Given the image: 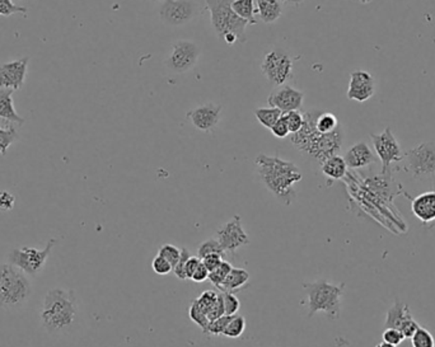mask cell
<instances>
[{
    "label": "cell",
    "instance_id": "1",
    "mask_svg": "<svg viewBox=\"0 0 435 347\" xmlns=\"http://www.w3.org/2000/svg\"><path fill=\"white\" fill-rule=\"evenodd\" d=\"M319 112L321 109H316L303 111V126L298 133L290 134L289 140L302 154L322 164L329 158L338 155L344 142V130L340 125L338 129L329 134L319 133L316 129V118Z\"/></svg>",
    "mask_w": 435,
    "mask_h": 347
},
{
    "label": "cell",
    "instance_id": "2",
    "mask_svg": "<svg viewBox=\"0 0 435 347\" xmlns=\"http://www.w3.org/2000/svg\"><path fill=\"white\" fill-rule=\"evenodd\" d=\"M255 164L267 190L284 205H292L297 197L294 186L303 178L300 169L293 162L266 154L257 155Z\"/></svg>",
    "mask_w": 435,
    "mask_h": 347
},
{
    "label": "cell",
    "instance_id": "3",
    "mask_svg": "<svg viewBox=\"0 0 435 347\" xmlns=\"http://www.w3.org/2000/svg\"><path fill=\"white\" fill-rule=\"evenodd\" d=\"M78 313V299L73 290L54 288L46 293L41 322L49 334H61L71 329Z\"/></svg>",
    "mask_w": 435,
    "mask_h": 347
},
{
    "label": "cell",
    "instance_id": "4",
    "mask_svg": "<svg viewBox=\"0 0 435 347\" xmlns=\"http://www.w3.org/2000/svg\"><path fill=\"white\" fill-rule=\"evenodd\" d=\"M308 296V318L319 312H324L329 319L336 321L341 310V298L344 294L345 285H333L321 279L314 283L303 284Z\"/></svg>",
    "mask_w": 435,
    "mask_h": 347
},
{
    "label": "cell",
    "instance_id": "5",
    "mask_svg": "<svg viewBox=\"0 0 435 347\" xmlns=\"http://www.w3.org/2000/svg\"><path fill=\"white\" fill-rule=\"evenodd\" d=\"M31 294L32 285L23 271L13 264H0V308H20Z\"/></svg>",
    "mask_w": 435,
    "mask_h": 347
},
{
    "label": "cell",
    "instance_id": "6",
    "mask_svg": "<svg viewBox=\"0 0 435 347\" xmlns=\"http://www.w3.org/2000/svg\"><path fill=\"white\" fill-rule=\"evenodd\" d=\"M207 7L210 12L212 26L216 35L224 39L228 33H233L238 41L246 42V28L250 26L247 20H242L232 9L233 0H205Z\"/></svg>",
    "mask_w": 435,
    "mask_h": 347
},
{
    "label": "cell",
    "instance_id": "7",
    "mask_svg": "<svg viewBox=\"0 0 435 347\" xmlns=\"http://www.w3.org/2000/svg\"><path fill=\"white\" fill-rule=\"evenodd\" d=\"M56 243H58V239L50 238L47 241L45 248H42V250L36 248V247L13 248L8 256L9 264L18 267L26 275L36 276V275H39L41 271L44 270L46 262L50 257L52 250H54Z\"/></svg>",
    "mask_w": 435,
    "mask_h": 347
},
{
    "label": "cell",
    "instance_id": "8",
    "mask_svg": "<svg viewBox=\"0 0 435 347\" xmlns=\"http://www.w3.org/2000/svg\"><path fill=\"white\" fill-rule=\"evenodd\" d=\"M260 69L269 83L280 87L292 79L294 59L283 49H274L265 55Z\"/></svg>",
    "mask_w": 435,
    "mask_h": 347
},
{
    "label": "cell",
    "instance_id": "9",
    "mask_svg": "<svg viewBox=\"0 0 435 347\" xmlns=\"http://www.w3.org/2000/svg\"><path fill=\"white\" fill-rule=\"evenodd\" d=\"M403 158H406L408 169L415 178L435 177V142H422Z\"/></svg>",
    "mask_w": 435,
    "mask_h": 347
},
{
    "label": "cell",
    "instance_id": "10",
    "mask_svg": "<svg viewBox=\"0 0 435 347\" xmlns=\"http://www.w3.org/2000/svg\"><path fill=\"white\" fill-rule=\"evenodd\" d=\"M372 142L376 149L379 161L382 162L384 174L390 169V166L395 162L403 161V150L391 128H386L382 134H372Z\"/></svg>",
    "mask_w": 435,
    "mask_h": 347
},
{
    "label": "cell",
    "instance_id": "11",
    "mask_svg": "<svg viewBox=\"0 0 435 347\" xmlns=\"http://www.w3.org/2000/svg\"><path fill=\"white\" fill-rule=\"evenodd\" d=\"M200 49L191 41H178L172 45L166 65L169 71L186 73L191 71L199 61Z\"/></svg>",
    "mask_w": 435,
    "mask_h": 347
},
{
    "label": "cell",
    "instance_id": "12",
    "mask_svg": "<svg viewBox=\"0 0 435 347\" xmlns=\"http://www.w3.org/2000/svg\"><path fill=\"white\" fill-rule=\"evenodd\" d=\"M216 239L224 252H229L232 255L242 247L250 245V237L245 231L240 215H235L232 220L221 225L216 231Z\"/></svg>",
    "mask_w": 435,
    "mask_h": 347
},
{
    "label": "cell",
    "instance_id": "13",
    "mask_svg": "<svg viewBox=\"0 0 435 347\" xmlns=\"http://www.w3.org/2000/svg\"><path fill=\"white\" fill-rule=\"evenodd\" d=\"M161 20L169 26H183L194 20L196 6L191 0H164L159 11Z\"/></svg>",
    "mask_w": 435,
    "mask_h": 347
},
{
    "label": "cell",
    "instance_id": "14",
    "mask_svg": "<svg viewBox=\"0 0 435 347\" xmlns=\"http://www.w3.org/2000/svg\"><path fill=\"white\" fill-rule=\"evenodd\" d=\"M303 102H305V93L288 84L278 87L267 98V103L271 107L279 109L283 114L302 109Z\"/></svg>",
    "mask_w": 435,
    "mask_h": 347
},
{
    "label": "cell",
    "instance_id": "15",
    "mask_svg": "<svg viewBox=\"0 0 435 347\" xmlns=\"http://www.w3.org/2000/svg\"><path fill=\"white\" fill-rule=\"evenodd\" d=\"M30 58L18 59L0 65V88L6 90H22L26 80L27 68Z\"/></svg>",
    "mask_w": 435,
    "mask_h": 347
},
{
    "label": "cell",
    "instance_id": "16",
    "mask_svg": "<svg viewBox=\"0 0 435 347\" xmlns=\"http://www.w3.org/2000/svg\"><path fill=\"white\" fill-rule=\"evenodd\" d=\"M221 112L223 107L221 104L207 103L191 109L188 112V117L195 126V129L200 130L202 133H212L218 126V123H221Z\"/></svg>",
    "mask_w": 435,
    "mask_h": 347
},
{
    "label": "cell",
    "instance_id": "17",
    "mask_svg": "<svg viewBox=\"0 0 435 347\" xmlns=\"http://www.w3.org/2000/svg\"><path fill=\"white\" fill-rule=\"evenodd\" d=\"M376 85L374 79L368 71H355L350 74L348 98L357 102H365L374 96Z\"/></svg>",
    "mask_w": 435,
    "mask_h": 347
},
{
    "label": "cell",
    "instance_id": "18",
    "mask_svg": "<svg viewBox=\"0 0 435 347\" xmlns=\"http://www.w3.org/2000/svg\"><path fill=\"white\" fill-rule=\"evenodd\" d=\"M344 159L348 168L362 169V168L373 164L376 162V155L373 154L372 149L367 142H360L349 148L345 154Z\"/></svg>",
    "mask_w": 435,
    "mask_h": 347
},
{
    "label": "cell",
    "instance_id": "19",
    "mask_svg": "<svg viewBox=\"0 0 435 347\" xmlns=\"http://www.w3.org/2000/svg\"><path fill=\"white\" fill-rule=\"evenodd\" d=\"M411 210L422 223H430L435 220V191L422 193L412 200Z\"/></svg>",
    "mask_w": 435,
    "mask_h": 347
},
{
    "label": "cell",
    "instance_id": "20",
    "mask_svg": "<svg viewBox=\"0 0 435 347\" xmlns=\"http://www.w3.org/2000/svg\"><path fill=\"white\" fill-rule=\"evenodd\" d=\"M14 90L0 88V118L6 120L11 123H25L23 117H20L14 109L13 96Z\"/></svg>",
    "mask_w": 435,
    "mask_h": 347
},
{
    "label": "cell",
    "instance_id": "21",
    "mask_svg": "<svg viewBox=\"0 0 435 347\" xmlns=\"http://www.w3.org/2000/svg\"><path fill=\"white\" fill-rule=\"evenodd\" d=\"M257 16L264 23H274L279 20L283 8L279 0H255Z\"/></svg>",
    "mask_w": 435,
    "mask_h": 347
},
{
    "label": "cell",
    "instance_id": "22",
    "mask_svg": "<svg viewBox=\"0 0 435 347\" xmlns=\"http://www.w3.org/2000/svg\"><path fill=\"white\" fill-rule=\"evenodd\" d=\"M411 317H412V315L410 312L409 305L401 302V300H396L386 315L384 326H386V328H397L398 329L401 327L403 322L409 319Z\"/></svg>",
    "mask_w": 435,
    "mask_h": 347
},
{
    "label": "cell",
    "instance_id": "23",
    "mask_svg": "<svg viewBox=\"0 0 435 347\" xmlns=\"http://www.w3.org/2000/svg\"><path fill=\"white\" fill-rule=\"evenodd\" d=\"M321 171L329 180H343L348 174V166L345 163L344 157L333 155L321 164Z\"/></svg>",
    "mask_w": 435,
    "mask_h": 347
},
{
    "label": "cell",
    "instance_id": "24",
    "mask_svg": "<svg viewBox=\"0 0 435 347\" xmlns=\"http://www.w3.org/2000/svg\"><path fill=\"white\" fill-rule=\"evenodd\" d=\"M250 281V274L248 271L243 269H237L233 267L231 272L228 274L227 279L224 280V283L221 284V293H235L238 290L242 289L243 286H246Z\"/></svg>",
    "mask_w": 435,
    "mask_h": 347
},
{
    "label": "cell",
    "instance_id": "25",
    "mask_svg": "<svg viewBox=\"0 0 435 347\" xmlns=\"http://www.w3.org/2000/svg\"><path fill=\"white\" fill-rule=\"evenodd\" d=\"M232 9L234 13L240 17L242 20H247L250 25H256L257 20L255 16L257 14L256 1L255 0H233Z\"/></svg>",
    "mask_w": 435,
    "mask_h": 347
},
{
    "label": "cell",
    "instance_id": "26",
    "mask_svg": "<svg viewBox=\"0 0 435 347\" xmlns=\"http://www.w3.org/2000/svg\"><path fill=\"white\" fill-rule=\"evenodd\" d=\"M255 116L257 118V121L265 128V129H271L280 117L283 116V112L279 109L270 107V109H255Z\"/></svg>",
    "mask_w": 435,
    "mask_h": 347
},
{
    "label": "cell",
    "instance_id": "27",
    "mask_svg": "<svg viewBox=\"0 0 435 347\" xmlns=\"http://www.w3.org/2000/svg\"><path fill=\"white\" fill-rule=\"evenodd\" d=\"M338 126H340V123H338V117L331 112L321 111L317 118H316V129L319 130V133H322V134L332 133V131L338 129Z\"/></svg>",
    "mask_w": 435,
    "mask_h": 347
},
{
    "label": "cell",
    "instance_id": "28",
    "mask_svg": "<svg viewBox=\"0 0 435 347\" xmlns=\"http://www.w3.org/2000/svg\"><path fill=\"white\" fill-rule=\"evenodd\" d=\"M247 322L245 317L242 315H233L231 318V321L227 324V327L224 329L223 336H226L228 339H240L243 332L246 331Z\"/></svg>",
    "mask_w": 435,
    "mask_h": 347
},
{
    "label": "cell",
    "instance_id": "29",
    "mask_svg": "<svg viewBox=\"0 0 435 347\" xmlns=\"http://www.w3.org/2000/svg\"><path fill=\"white\" fill-rule=\"evenodd\" d=\"M233 269V266L227 262V261H223L215 270L209 272V281L212 283L213 286H215L216 289H219L221 286V284L224 283V280L227 279L228 274L231 272V270Z\"/></svg>",
    "mask_w": 435,
    "mask_h": 347
},
{
    "label": "cell",
    "instance_id": "30",
    "mask_svg": "<svg viewBox=\"0 0 435 347\" xmlns=\"http://www.w3.org/2000/svg\"><path fill=\"white\" fill-rule=\"evenodd\" d=\"M18 138V131L11 123L7 128H0V153L7 154V150Z\"/></svg>",
    "mask_w": 435,
    "mask_h": 347
},
{
    "label": "cell",
    "instance_id": "31",
    "mask_svg": "<svg viewBox=\"0 0 435 347\" xmlns=\"http://www.w3.org/2000/svg\"><path fill=\"white\" fill-rule=\"evenodd\" d=\"M189 317L190 319L202 328V332L205 334L209 324L208 315L197 305L195 300L191 303L189 307Z\"/></svg>",
    "mask_w": 435,
    "mask_h": 347
},
{
    "label": "cell",
    "instance_id": "32",
    "mask_svg": "<svg viewBox=\"0 0 435 347\" xmlns=\"http://www.w3.org/2000/svg\"><path fill=\"white\" fill-rule=\"evenodd\" d=\"M283 117H284V120H286V125H288V128H289L290 134L298 133L299 130L302 129L303 123H305L303 111H300V109L283 114Z\"/></svg>",
    "mask_w": 435,
    "mask_h": 347
},
{
    "label": "cell",
    "instance_id": "33",
    "mask_svg": "<svg viewBox=\"0 0 435 347\" xmlns=\"http://www.w3.org/2000/svg\"><path fill=\"white\" fill-rule=\"evenodd\" d=\"M412 347H435L434 336L428 329L420 327L411 337Z\"/></svg>",
    "mask_w": 435,
    "mask_h": 347
},
{
    "label": "cell",
    "instance_id": "34",
    "mask_svg": "<svg viewBox=\"0 0 435 347\" xmlns=\"http://www.w3.org/2000/svg\"><path fill=\"white\" fill-rule=\"evenodd\" d=\"M226 252L221 248V243L218 242L216 238H210L205 242H202L200 247H199V256L197 257L204 258L209 256V255H224Z\"/></svg>",
    "mask_w": 435,
    "mask_h": 347
},
{
    "label": "cell",
    "instance_id": "35",
    "mask_svg": "<svg viewBox=\"0 0 435 347\" xmlns=\"http://www.w3.org/2000/svg\"><path fill=\"white\" fill-rule=\"evenodd\" d=\"M158 256L167 260L169 264H172V267L175 269L176 264H178V260L181 257V250H178L173 245H163L158 251Z\"/></svg>",
    "mask_w": 435,
    "mask_h": 347
},
{
    "label": "cell",
    "instance_id": "36",
    "mask_svg": "<svg viewBox=\"0 0 435 347\" xmlns=\"http://www.w3.org/2000/svg\"><path fill=\"white\" fill-rule=\"evenodd\" d=\"M231 315H223L218 319L209 322L208 328L205 331V334H212V336H221L224 334V329L227 327L228 323L231 321Z\"/></svg>",
    "mask_w": 435,
    "mask_h": 347
},
{
    "label": "cell",
    "instance_id": "37",
    "mask_svg": "<svg viewBox=\"0 0 435 347\" xmlns=\"http://www.w3.org/2000/svg\"><path fill=\"white\" fill-rule=\"evenodd\" d=\"M18 13L27 16L28 9L16 6L12 0H0V16L1 17H9V16Z\"/></svg>",
    "mask_w": 435,
    "mask_h": 347
},
{
    "label": "cell",
    "instance_id": "38",
    "mask_svg": "<svg viewBox=\"0 0 435 347\" xmlns=\"http://www.w3.org/2000/svg\"><path fill=\"white\" fill-rule=\"evenodd\" d=\"M218 294H219V293H216L214 290L204 291L202 296H199L197 299H195V302L197 303V305L208 315L209 310L213 307V304H214L216 298H218Z\"/></svg>",
    "mask_w": 435,
    "mask_h": 347
},
{
    "label": "cell",
    "instance_id": "39",
    "mask_svg": "<svg viewBox=\"0 0 435 347\" xmlns=\"http://www.w3.org/2000/svg\"><path fill=\"white\" fill-rule=\"evenodd\" d=\"M223 294V303H224V310L226 315H237V312L240 310V303L237 296H234L233 293H221Z\"/></svg>",
    "mask_w": 435,
    "mask_h": 347
},
{
    "label": "cell",
    "instance_id": "40",
    "mask_svg": "<svg viewBox=\"0 0 435 347\" xmlns=\"http://www.w3.org/2000/svg\"><path fill=\"white\" fill-rule=\"evenodd\" d=\"M152 269L156 272L157 275H161V276L169 275V274L173 271L172 264H169L167 260H164L161 256H156L154 257L153 262H152Z\"/></svg>",
    "mask_w": 435,
    "mask_h": 347
},
{
    "label": "cell",
    "instance_id": "41",
    "mask_svg": "<svg viewBox=\"0 0 435 347\" xmlns=\"http://www.w3.org/2000/svg\"><path fill=\"white\" fill-rule=\"evenodd\" d=\"M382 339H384V342H388L393 346L401 345L403 341L405 340L401 331L397 329V328H386L384 334H382Z\"/></svg>",
    "mask_w": 435,
    "mask_h": 347
},
{
    "label": "cell",
    "instance_id": "42",
    "mask_svg": "<svg viewBox=\"0 0 435 347\" xmlns=\"http://www.w3.org/2000/svg\"><path fill=\"white\" fill-rule=\"evenodd\" d=\"M223 315H226V310H224V303H223V294L219 293L216 300L213 304V307L208 312L209 322L218 319V318H221Z\"/></svg>",
    "mask_w": 435,
    "mask_h": 347
},
{
    "label": "cell",
    "instance_id": "43",
    "mask_svg": "<svg viewBox=\"0 0 435 347\" xmlns=\"http://www.w3.org/2000/svg\"><path fill=\"white\" fill-rule=\"evenodd\" d=\"M16 205V196L13 193L0 190V212H11Z\"/></svg>",
    "mask_w": 435,
    "mask_h": 347
},
{
    "label": "cell",
    "instance_id": "44",
    "mask_svg": "<svg viewBox=\"0 0 435 347\" xmlns=\"http://www.w3.org/2000/svg\"><path fill=\"white\" fill-rule=\"evenodd\" d=\"M191 257L190 252L186 248H182L181 257L178 260V264H176L173 272H175L176 276L180 280H186V275H185V264L188 262V260Z\"/></svg>",
    "mask_w": 435,
    "mask_h": 347
},
{
    "label": "cell",
    "instance_id": "45",
    "mask_svg": "<svg viewBox=\"0 0 435 347\" xmlns=\"http://www.w3.org/2000/svg\"><path fill=\"white\" fill-rule=\"evenodd\" d=\"M270 130H271L273 135L275 138H278V139H286V138H289V135H290V131H289V128H288V125H286V120H284L283 116L280 117L279 120L276 121V123Z\"/></svg>",
    "mask_w": 435,
    "mask_h": 347
},
{
    "label": "cell",
    "instance_id": "46",
    "mask_svg": "<svg viewBox=\"0 0 435 347\" xmlns=\"http://www.w3.org/2000/svg\"><path fill=\"white\" fill-rule=\"evenodd\" d=\"M419 328H420L419 323L414 319V317H411L409 319H406V321L403 322V324H401V327L398 328V329L401 331V334H403L405 339H411Z\"/></svg>",
    "mask_w": 435,
    "mask_h": 347
},
{
    "label": "cell",
    "instance_id": "47",
    "mask_svg": "<svg viewBox=\"0 0 435 347\" xmlns=\"http://www.w3.org/2000/svg\"><path fill=\"white\" fill-rule=\"evenodd\" d=\"M202 262L208 269L209 272H212L223 262V256L221 255H209L207 257L202 258Z\"/></svg>",
    "mask_w": 435,
    "mask_h": 347
},
{
    "label": "cell",
    "instance_id": "48",
    "mask_svg": "<svg viewBox=\"0 0 435 347\" xmlns=\"http://www.w3.org/2000/svg\"><path fill=\"white\" fill-rule=\"evenodd\" d=\"M202 264V258L200 257H191L188 260V262L185 264V275H186V279H190L191 280V277L194 275V272H195L196 269L199 267V264Z\"/></svg>",
    "mask_w": 435,
    "mask_h": 347
},
{
    "label": "cell",
    "instance_id": "49",
    "mask_svg": "<svg viewBox=\"0 0 435 347\" xmlns=\"http://www.w3.org/2000/svg\"><path fill=\"white\" fill-rule=\"evenodd\" d=\"M209 279V270L204 266V264H199V267L196 269L195 272H194V275L191 277V280L194 281V283H204V281H207Z\"/></svg>",
    "mask_w": 435,
    "mask_h": 347
},
{
    "label": "cell",
    "instance_id": "50",
    "mask_svg": "<svg viewBox=\"0 0 435 347\" xmlns=\"http://www.w3.org/2000/svg\"><path fill=\"white\" fill-rule=\"evenodd\" d=\"M280 3L286 4V6H290V7H298L300 6L305 0H279Z\"/></svg>",
    "mask_w": 435,
    "mask_h": 347
},
{
    "label": "cell",
    "instance_id": "51",
    "mask_svg": "<svg viewBox=\"0 0 435 347\" xmlns=\"http://www.w3.org/2000/svg\"><path fill=\"white\" fill-rule=\"evenodd\" d=\"M376 347H397V346H393V345H391V343H388V342H384V341H382V342H381V343H379V345H377V346Z\"/></svg>",
    "mask_w": 435,
    "mask_h": 347
},
{
    "label": "cell",
    "instance_id": "52",
    "mask_svg": "<svg viewBox=\"0 0 435 347\" xmlns=\"http://www.w3.org/2000/svg\"><path fill=\"white\" fill-rule=\"evenodd\" d=\"M370 0H360V3H363V4H368Z\"/></svg>",
    "mask_w": 435,
    "mask_h": 347
},
{
    "label": "cell",
    "instance_id": "53",
    "mask_svg": "<svg viewBox=\"0 0 435 347\" xmlns=\"http://www.w3.org/2000/svg\"><path fill=\"white\" fill-rule=\"evenodd\" d=\"M150 1H161V0H150Z\"/></svg>",
    "mask_w": 435,
    "mask_h": 347
}]
</instances>
